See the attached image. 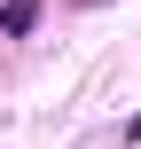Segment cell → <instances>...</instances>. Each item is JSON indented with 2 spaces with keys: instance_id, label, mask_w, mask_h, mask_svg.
I'll use <instances>...</instances> for the list:
<instances>
[{
  "instance_id": "obj_1",
  "label": "cell",
  "mask_w": 141,
  "mask_h": 149,
  "mask_svg": "<svg viewBox=\"0 0 141 149\" xmlns=\"http://www.w3.org/2000/svg\"><path fill=\"white\" fill-rule=\"evenodd\" d=\"M39 24V0H0V39H24Z\"/></svg>"
},
{
  "instance_id": "obj_2",
  "label": "cell",
  "mask_w": 141,
  "mask_h": 149,
  "mask_svg": "<svg viewBox=\"0 0 141 149\" xmlns=\"http://www.w3.org/2000/svg\"><path fill=\"white\" fill-rule=\"evenodd\" d=\"M126 141H133V149H141V118H126Z\"/></svg>"
}]
</instances>
